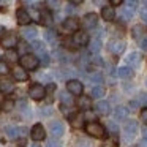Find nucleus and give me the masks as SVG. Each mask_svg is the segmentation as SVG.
Here are the masks:
<instances>
[{
    "instance_id": "nucleus-39",
    "label": "nucleus",
    "mask_w": 147,
    "mask_h": 147,
    "mask_svg": "<svg viewBox=\"0 0 147 147\" xmlns=\"http://www.w3.org/2000/svg\"><path fill=\"white\" fill-rule=\"evenodd\" d=\"M84 117H86V119H89V122H95V117H96V115L93 114L92 111H86V114H84Z\"/></svg>"
},
{
    "instance_id": "nucleus-11",
    "label": "nucleus",
    "mask_w": 147,
    "mask_h": 147,
    "mask_svg": "<svg viewBox=\"0 0 147 147\" xmlns=\"http://www.w3.org/2000/svg\"><path fill=\"white\" fill-rule=\"evenodd\" d=\"M30 136H32L33 141H43V139H45V138H46V131H45V128H43V125H40V123L33 125L32 131H30Z\"/></svg>"
},
{
    "instance_id": "nucleus-14",
    "label": "nucleus",
    "mask_w": 147,
    "mask_h": 147,
    "mask_svg": "<svg viewBox=\"0 0 147 147\" xmlns=\"http://www.w3.org/2000/svg\"><path fill=\"white\" fill-rule=\"evenodd\" d=\"M96 22H98V16L95 13H89L84 16V27L86 29H93L96 27Z\"/></svg>"
},
{
    "instance_id": "nucleus-8",
    "label": "nucleus",
    "mask_w": 147,
    "mask_h": 147,
    "mask_svg": "<svg viewBox=\"0 0 147 147\" xmlns=\"http://www.w3.org/2000/svg\"><path fill=\"white\" fill-rule=\"evenodd\" d=\"M136 130H138V123L134 120H127L125 122V127H123V133H125V139L130 141L131 138L136 134Z\"/></svg>"
},
{
    "instance_id": "nucleus-21",
    "label": "nucleus",
    "mask_w": 147,
    "mask_h": 147,
    "mask_svg": "<svg viewBox=\"0 0 147 147\" xmlns=\"http://www.w3.org/2000/svg\"><path fill=\"white\" fill-rule=\"evenodd\" d=\"M114 115H115L117 120H123V119H127V115H128V109L125 108V106H117L115 111H114Z\"/></svg>"
},
{
    "instance_id": "nucleus-17",
    "label": "nucleus",
    "mask_w": 147,
    "mask_h": 147,
    "mask_svg": "<svg viewBox=\"0 0 147 147\" xmlns=\"http://www.w3.org/2000/svg\"><path fill=\"white\" fill-rule=\"evenodd\" d=\"M63 125L60 123V122H52L51 123V134L54 138H60L62 134H63Z\"/></svg>"
},
{
    "instance_id": "nucleus-52",
    "label": "nucleus",
    "mask_w": 147,
    "mask_h": 147,
    "mask_svg": "<svg viewBox=\"0 0 147 147\" xmlns=\"http://www.w3.org/2000/svg\"><path fill=\"white\" fill-rule=\"evenodd\" d=\"M146 84H147V79H146Z\"/></svg>"
},
{
    "instance_id": "nucleus-33",
    "label": "nucleus",
    "mask_w": 147,
    "mask_h": 147,
    "mask_svg": "<svg viewBox=\"0 0 147 147\" xmlns=\"http://www.w3.org/2000/svg\"><path fill=\"white\" fill-rule=\"evenodd\" d=\"M101 48V41L100 40H93L92 45H90V52H98Z\"/></svg>"
},
{
    "instance_id": "nucleus-26",
    "label": "nucleus",
    "mask_w": 147,
    "mask_h": 147,
    "mask_svg": "<svg viewBox=\"0 0 147 147\" xmlns=\"http://www.w3.org/2000/svg\"><path fill=\"white\" fill-rule=\"evenodd\" d=\"M45 36H46V41H49V43H51V45H55V41H57V33H55V32H54V30H52V29L46 30Z\"/></svg>"
},
{
    "instance_id": "nucleus-24",
    "label": "nucleus",
    "mask_w": 147,
    "mask_h": 147,
    "mask_svg": "<svg viewBox=\"0 0 147 147\" xmlns=\"http://www.w3.org/2000/svg\"><path fill=\"white\" fill-rule=\"evenodd\" d=\"M38 22L40 24H45V26H49V24L52 22L51 14H49L48 11H41V13H40V16H38Z\"/></svg>"
},
{
    "instance_id": "nucleus-18",
    "label": "nucleus",
    "mask_w": 147,
    "mask_h": 147,
    "mask_svg": "<svg viewBox=\"0 0 147 147\" xmlns=\"http://www.w3.org/2000/svg\"><path fill=\"white\" fill-rule=\"evenodd\" d=\"M13 76H14V79H16V81H27V79H29L27 71L24 70V68H21V67H18V68H14V70H13Z\"/></svg>"
},
{
    "instance_id": "nucleus-22",
    "label": "nucleus",
    "mask_w": 147,
    "mask_h": 147,
    "mask_svg": "<svg viewBox=\"0 0 147 147\" xmlns=\"http://www.w3.org/2000/svg\"><path fill=\"white\" fill-rule=\"evenodd\" d=\"M22 33H24V38H26V40H32V43H33V40L36 38V35H38V32H36L35 27H27V29L22 30Z\"/></svg>"
},
{
    "instance_id": "nucleus-30",
    "label": "nucleus",
    "mask_w": 147,
    "mask_h": 147,
    "mask_svg": "<svg viewBox=\"0 0 147 147\" xmlns=\"http://www.w3.org/2000/svg\"><path fill=\"white\" fill-rule=\"evenodd\" d=\"M105 95V89H103L101 86H96L92 89V96L93 98H101V96Z\"/></svg>"
},
{
    "instance_id": "nucleus-6",
    "label": "nucleus",
    "mask_w": 147,
    "mask_h": 147,
    "mask_svg": "<svg viewBox=\"0 0 147 147\" xmlns=\"http://www.w3.org/2000/svg\"><path fill=\"white\" fill-rule=\"evenodd\" d=\"M0 45L7 49H13L14 46H18V36L14 35V33H7L5 36H2Z\"/></svg>"
},
{
    "instance_id": "nucleus-7",
    "label": "nucleus",
    "mask_w": 147,
    "mask_h": 147,
    "mask_svg": "<svg viewBox=\"0 0 147 147\" xmlns=\"http://www.w3.org/2000/svg\"><path fill=\"white\" fill-rule=\"evenodd\" d=\"M108 49L114 55H120L122 52H123V49H125V43L122 41V40H111L109 45H108Z\"/></svg>"
},
{
    "instance_id": "nucleus-3",
    "label": "nucleus",
    "mask_w": 147,
    "mask_h": 147,
    "mask_svg": "<svg viewBox=\"0 0 147 147\" xmlns=\"http://www.w3.org/2000/svg\"><path fill=\"white\" fill-rule=\"evenodd\" d=\"M86 131H87V134L96 138V139H103L105 134H106L105 133V128H103L98 122H89V123L86 125Z\"/></svg>"
},
{
    "instance_id": "nucleus-35",
    "label": "nucleus",
    "mask_w": 147,
    "mask_h": 147,
    "mask_svg": "<svg viewBox=\"0 0 147 147\" xmlns=\"http://www.w3.org/2000/svg\"><path fill=\"white\" fill-rule=\"evenodd\" d=\"M8 71H10V68H8L7 62H5V60H0V76H2V74H7Z\"/></svg>"
},
{
    "instance_id": "nucleus-29",
    "label": "nucleus",
    "mask_w": 147,
    "mask_h": 147,
    "mask_svg": "<svg viewBox=\"0 0 147 147\" xmlns=\"http://www.w3.org/2000/svg\"><path fill=\"white\" fill-rule=\"evenodd\" d=\"M82 120H84V115H81V114L73 115V117H71V125H73L74 128H79V127H82Z\"/></svg>"
},
{
    "instance_id": "nucleus-38",
    "label": "nucleus",
    "mask_w": 147,
    "mask_h": 147,
    "mask_svg": "<svg viewBox=\"0 0 147 147\" xmlns=\"http://www.w3.org/2000/svg\"><path fill=\"white\" fill-rule=\"evenodd\" d=\"M78 147H92V144L87 139H82V138H81V139H78Z\"/></svg>"
},
{
    "instance_id": "nucleus-41",
    "label": "nucleus",
    "mask_w": 147,
    "mask_h": 147,
    "mask_svg": "<svg viewBox=\"0 0 147 147\" xmlns=\"http://www.w3.org/2000/svg\"><path fill=\"white\" fill-rule=\"evenodd\" d=\"M138 101H139V105H147V93H142V95L138 98Z\"/></svg>"
},
{
    "instance_id": "nucleus-51",
    "label": "nucleus",
    "mask_w": 147,
    "mask_h": 147,
    "mask_svg": "<svg viewBox=\"0 0 147 147\" xmlns=\"http://www.w3.org/2000/svg\"><path fill=\"white\" fill-rule=\"evenodd\" d=\"M2 32H3V27H2V26H0V33H2Z\"/></svg>"
},
{
    "instance_id": "nucleus-28",
    "label": "nucleus",
    "mask_w": 147,
    "mask_h": 147,
    "mask_svg": "<svg viewBox=\"0 0 147 147\" xmlns=\"http://www.w3.org/2000/svg\"><path fill=\"white\" fill-rule=\"evenodd\" d=\"M79 108H82L84 111H90V98L89 96H81L79 98Z\"/></svg>"
},
{
    "instance_id": "nucleus-25",
    "label": "nucleus",
    "mask_w": 147,
    "mask_h": 147,
    "mask_svg": "<svg viewBox=\"0 0 147 147\" xmlns=\"http://www.w3.org/2000/svg\"><path fill=\"white\" fill-rule=\"evenodd\" d=\"M60 101L63 106H71L73 105V96H71V93L68 92H62L60 93Z\"/></svg>"
},
{
    "instance_id": "nucleus-4",
    "label": "nucleus",
    "mask_w": 147,
    "mask_h": 147,
    "mask_svg": "<svg viewBox=\"0 0 147 147\" xmlns=\"http://www.w3.org/2000/svg\"><path fill=\"white\" fill-rule=\"evenodd\" d=\"M67 90H68V93H71V95L81 96L82 95V90H84V86H82V82H79L78 79H70L67 82Z\"/></svg>"
},
{
    "instance_id": "nucleus-37",
    "label": "nucleus",
    "mask_w": 147,
    "mask_h": 147,
    "mask_svg": "<svg viewBox=\"0 0 147 147\" xmlns=\"http://www.w3.org/2000/svg\"><path fill=\"white\" fill-rule=\"evenodd\" d=\"M46 7L52 8V10H57V8L60 7V2H57V0H48V2H46Z\"/></svg>"
},
{
    "instance_id": "nucleus-15",
    "label": "nucleus",
    "mask_w": 147,
    "mask_h": 147,
    "mask_svg": "<svg viewBox=\"0 0 147 147\" xmlns=\"http://www.w3.org/2000/svg\"><path fill=\"white\" fill-rule=\"evenodd\" d=\"M101 18H103L105 21H114V18H115L114 8H112L111 5H106V7H103V8H101Z\"/></svg>"
},
{
    "instance_id": "nucleus-12",
    "label": "nucleus",
    "mask_w": 147,
    "mask_h": 147,
    "mask_svg": "<svg viewBox=\"0 0 147 147\" xmlns=\"http://www.w3.org/2000/svg\"><path fill=\"white\" fill-rule=\"evenodd\" d=\"M16 19H18V24H19V26H27V24H30V21H32V16H30L26 10H18Z\"/></svg>"
},
{
    "instance_id": "nucleus-49",
    "label": "nucleus",
    "mask_w": 147,
    "mask_h": 147,
    "mask_svg": "<svg viewBox=\"0 0 147 147\" xmlns=\"http://www.w3.org/2000/svg\"><path fill=\"white\" fill-rule=\"evenodd\" d=\"M103 147H114V144H109V142H108V144H105Z\"/></svg>"
},
{
    "instance_id": "nucleus-32",
    "label": "nucleus",
    "mask_w": 147,
    "mask_h": 147,
    "mask_svg": "<svg viewBox=\"0 0 147 147\" xmlns=\"http://www.w3.org/2000/svg\"><path fill=\"white\" fill-rule=\"evenodd\" d=\"M89 79H90V82H92V84H101L103 82V76L100 73H93Z\"/></svg>"
},
{
    "instance_id": "nucleus-9",
    "label": "nucleus",
    "mask_w": 147,
    "mask_h": 147,
    "mask_svg": "<svg viewBox=\"0 0 147 147\" xmlns=\"http://www.w3.org/2000/svg\"><path fill=\"white\" fill-rule=\"evenodd\" d=\"M5 133L10 139H16L19 136H24L27 133V128H19V127H7L5 128Z\"/></svg>"
},
{
    "instance_id": "nucleus-2",
    "label": "nucleus",
    "mask_w": 147,
    "mask_h": 147,
    "mask_svg": "<svg viewBox=\"0 0 147 147\" xmlns=\"http://www.w3.org/2000/svg\"><path fill=\"white\" fill-rule=\"evenodd\" d=\"M19 62H21V68H24V70H35L40 65L38 57L33 55V54H24L22 57L19 59Z\"/></svg>"
},
{
    "instance_id": "nucleus-46",
    "label": "nucleus",
    "mask_w": 147,
    "mask_h": 147,
    "mask_svg": "<svg viewBox=\"0 0 147 147\" xmlns=\"http://www.w3.org/2000/svg\"><path fill=\"white\" fill-rule=\"evenodd\" d=\"M93 63H96V65H103V62H101V59H100V57H95V59H93Z\"/></svg>"
},
{
    "instance_id": "nucleus-16",
    "label": "nucleus",
    "mask_w": 147,
    "mask_h": 147,
    "mask_svg": "<svg viewBox=\"0 0 147 147\" xmlns=\"http://www.w3.org/2000/svg\"><path fill=\"white\" fill-rule=\"evenodd\" d=\"M14 90V84L10 79H0V92L2 93H11Z\"/></svg>"
},
{
    "instance_id": "nucleus-48",
    "label": "nucleus",
    "mask_w": 147,
    "mask_h": 147,
    "mask_svg": "<svg viewBox=\"0 0 147 147\" xmlns=\"http://www.w3.org/2000/svg\"><path fill=\"white\" fill-rule=\"evenodd\" d=\"M112 5L117 7V5H122V2H120V0H112Z\"/></svg>"
},
{
    "instance_id": "nucleus-31",
    "label": "nucleus",
    "mask_w": 147,
    "mask_h": 147,
    "mask_svg": "<svg viewBox=\"0 0 147 147\" xmlns=\"http://www.w3.org/2000/svg\"><path fill=\"white\" fill-rule=\"evenodd\" d=\"M5 57L8 59V62H16L18 60V52L13 51V49H8L7 54H5Z\"/></svg>"
},
{
    "instance_id": "nucleus-34",
    "label": "nucleus",
    "mask_w": 147,
    "mask_h": 147,
    "mask_svg": "<svg viewBox=\"0 0 147 147\" xmlns=\"http://www.w3.org/2000/svg\"><path fill=\"white\" fill-rule=\"evenodd\" d=\"M123 16H125V19H131L134 16V8H131V7L123 8Z\"/></svg>"
},
{
    "instance_id": "nucleus-5",
    "label": "nucleus",
    "mask_w": 147,
    "mask_h": 147,
    "mask_svg": "<svg viewBox=\"0 0 147 147\" xmlns=\"http://www.w3.org/2000/svg\"><path fill=\"white\" fill-rule=\"evenodd\" d=\"M29 95H30V98H33V100H41V98H45V95H46V89L41 84H33L29 89Z\"/></svg>"
},
{
    "instance_id": "nucleus-42",
    "label": "nucleus",
    "mask_w": 147,
    "mask_h": 147,
    "mask_svg": "<svg viewBox=\"0 0 147 147\" xmlns=\"http://www.w3.org/2000/svg\"><path fill=\"white\" fill-rule=\"evenodd\" d=\"M141 18H142V21H146V22H147V3H146V7L141 10Z\"/></svg>"
},
{
    "instance_id": "nucleus-50",
    "label": "nucleus",
    "mask_w": 147,
    "mask_h": 147,
    "mask_svg": "<svg viewBox=\"0 0 147 147\" xmlns=\"http://www.w3.org/2000/svg\"><path fill=\"white\" fill-rule=\"evenodd\" d=\"M30 147H40V146H38V144H32Z\"/></svg>"
},
{
    "instance_id": "nucleus-20",
    "label": "nucleus",
    "mask_w": 147,
    "mask_h": 147,
    "mask_svg": "<svg viewBox=\"0 0 147 147\" xmlns=\"http://www.w3.org/2000/svg\"><path fill=\"white\" fill-rule=\"evenodd\" d=\"M125 62H127V65H130V68L133 67V65H139V62H141V55L138 54V52H131V54H128V55H127Z\"/></svg>"
},
{
    "instance_id": "nucleus-36",
    "label": "nucleus",
    "mask_w": 147,
    "mask_h": 147,
    "mask_svg": "<svg viewBox=\"0 0 147 147\" xmlns=\"http://www.w3.org/2000/svg\"><path fill=\"white\" fill-rule=\"evenodd\" d=\"M2 108H3V111H11V109L14 108V101H11V100H7V101H3Z\"/></svg>"
},
{
    "instance_id": "nucleus-23",
    "label": "nucleus",
    "mask_w": 147,
    "mask_h": 147,
    "mask_svg": "<svg viewBox=\"0 0 147 147\" xmlns=\"http://www.w3.org/2000/svg\"><path fill=\"white\" fill-rule=\"evenodd\" d=\"M119 78H122V79H128V78H131L133 76V70H131L130 67H122V68H119Z\"/></svg>"
},
{
    "instance_id": "nucleus-47",
    "label": "nucleus",
    "mask_w": 147,
    "mask_h": 147,
    "mask_svg": "<svg viewBox=\"0 0 147 147\" xmlns=\"http://www.w3.org/2000/svg\"><path fill=\"white\" fill-rule=\"evenodd\" d=\"M130 106H131V108H138V106H139V101H138V100L134 101V100H133V101L130 103Z\"/></svg>"
},
{
    "instance_id": "nucleus-1",
    "label": "nucleus",
    "mask_w": 147,
    "mask_h": 147,
    "mask_svg": "<svg viewBox=\"0 0 147 147\" xmlns=\"http://www.w3.org/2000/svg\"><path fill=\"white\" fill-rule=\"evenodd\" d=\"M32 49L35 51V55L38 57V60L43 62V65H49V54H48V51H46L45 45L41 41H33Z\"/></svg>"
},
{
    "instance_id": "nucleus-13",
    "label": "nucleus",
    "mask_w": 147,
    "mask_h": 147,
    "mask_svg": "<svg viewBox=\"0 0 147 147\" xmlns=\"http://www.w3.org/2000/svg\"><path fill=\"white\" fill-rule=\"evenodd\" d=\"M73 43L76 46H86L89 43V35L84 32H76L73 35Z\"/></svg>"
},
{
    "instance_id": "nucleus-10",
    "label": "nucleus",
    "mask_w": 147,
    "mask_h": 147,
    "mask_svg": "<svg viewBox=\"0 0 147 147\" xmlns=\"http://www.w3.org/2000/svg\"><path fill=\"white\" fill-rule=\"evenodd\" d=\"M63 30L67 32H79V21L76 18H67L63 21Z\"/></svg>"
},
{
    "instance_id": "nucleus-45",
    "label": "nucleus",
    "mask_w": 147,
    "mask_h": 147,
    "mask_svg": "<svg viewBox=\"0 0 147 147\" xmlns=\"http://www.w3.org/2000/svg\"><path fill=\"white\" fill-rule=\"evenodd\" d=\"M138 147H147V138H146V139H142V141H141V142H139V146H138Z\"/></svg>"
},
{
    "instance_id": "nucleus-44",
    "label": "nucleus",
    "mask_w": 147,
    "mask_h": 147,
    "mask_svg": "<svg viewBox=\"0 0 147 147\" xmlns=\"http://www.w3.org/2000/svg\"><path fill=\"white\" fill-rule=\"evenodd\" d=\"M74 11H76V8H74V5H68L67 7V13H74Z\"/></svg>"
},
{
    "instance_id": "nucleus-19",
    "label": "nucleus",
    "mask_w": 147,
    "mask_h": 147,
    "mask_svg": "<svg viewBox=\"0 0 147 147\" xmlns=\"http://www.w3.org/2000/svg\"><path fill=\"white\" fill-rule=\"evenodd\" d=\"M109 111H111V106H109V103L108 101H98L96 103V112L98 114H101V115H106V114H109Z\"/></svg>"
},
{
    "instance_id": "nucleus-27",
    "label": "nucleus",
    "mask_w": 147,
    "mask_h": 147,
    "mask_svg": "<svg viewBox=\"0 0 147 147\" xmlns=\"http://www.w3.org/2000/svg\"><path fill=\"white\" fill-rule=\"evenodd\" d=\"M144 32H146V27H144V26H134V29H133V36H134L136 40H139V38H142Z\"/></svg>"
},
{
    "instance_id": "nucleus-40",
    "label": "nucleus",
    "mask_w": 147,
    "mask_h": 147,
    "mask_svg": "<svg viewBox=\"0 0 147 147\" xmlns=\"http://www.w3.org/2000/svg\"><path fill=\"white\" fill-rule=\"evenodd\" d=\"M141 120H142L144 123L147 125V106L142 109V111H141Z\"/></svg>"
},
{
    "instance_id": "nucleus-43",
    "label": "nucleus",
    "mask_w": 147,
    "mask_h": 147,
    "mask_svg": "<svg viewBox=\"0 0 147 147\" xmlns=\"http://www.w3.org/2000/svg\"><path fill=\"white\" fill-rule=\"evenodd\" d=\"M141 48H142L144 51H147V38H142V40H141Z\"/></svg>"
}]
</instances>
